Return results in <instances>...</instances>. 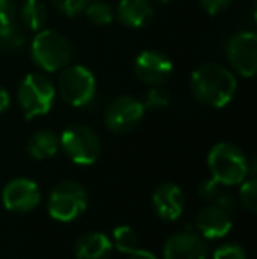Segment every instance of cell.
I'll use <instances>...</instances> for the list:
<instances>
[{
	"mask_svg": "<svg viewBox=\"0 0 257 259\" xmlns=\"http://www.w3.org/2000/svg\"><path fill=\"white\" fill-rule=\"evenodd\" d=\"M194 97L210 108H224L236 94V78L220 64H202L190 78Z\"/></svg>",
	"mask_w": 257,
	"mask_h": 259,
	"instance_id": "1",
	"label": "cell"
},
{
	"mask_svg": "<svg viewBox=\"0 0 257 259\" xmlns=\"http://www.w3.org/2000/svg\"><path fill=\"white\" fill-rule=\"evenodd\" d=\"M208 169L220 185H240L248 177V159L233 143H219L208 154Z\"/></svg>",
	"mask_w": 257,
	"mask_h": 259,
	"instance_id": "2",
	"label": "cell"
},
{
	"mask_svg": "<svg viewBox=\"0 0 257 259\" xmlns=\"http://www.w3.org/2000/svg\"><path fill=\"white\" fill-rule=\"evenodd\" d=\"M30 53L35 65L46 72L62 71L72 57V46L62 34L55 30H39L32 39Z\"/></svg>",
	"mask_w": 257,
	"mask_h": 259,
	"instance_id": "3",
	"label": "cell"
},
{
	"mask_svg": "<svg viewBox=\"0 0 257 259\" xmlns=\"http://www.w3.org/2000/svg\"><path fill=\"white\" fill-rule=\"evenodd\" d=\"M57 97V89L41 72H30L18 87V103L27 120L49 113Z\"/></svg>",
	"mask_w": 257,
	"mask_h": 259,
	"instance_id": "4",
	"label": "cell"
},
{
	"mask_svg": "<svg viewBox=\"0 0 257 259\" xmlns=\"http://www.w3.org/2000/svg\"><path fill=\"white\" fill-rule=\"evenodd\" d=\"M57 90L67 104L83 108L93 101L97 83L90 69L83 65H65L57 81Z\"/></svg>",
	"mask_w": 257,
	"mask_h": 259,
	"instance_id": "5",
	"label": "cell"
},
{
	"mask_svg": "<svg viewBox=\"0 0 257 259\" xmlns=\"http://www.w3.org/2000/svg\"><path fill=\"white\" fill-rule=\"evenodd\" d=\"M60 148L74 164L92 166L99 160L102 145L95 131L86 125H71L60 136Z\"/></svg>",
	"mask_w": 257,
	"mask_h": 259,
	"instance_id": "6",
	"label": "cell"
},
{
	"mask_svg": "<svg viewBox=\"0 0 257 259\" xmlns=\"http://www.w3.org/2000/svg\"><path fill=\"white\" fill-rule=\"evenodd\" d=\"M88 206V194L78 182H60L48 198V211L55 221L71 222Z\"/></svg>",
	"mask_w": 257,
	"mask_h": 259,
	"instance_id": "7",
	"label": "cell"
},
{
	"mask_svg": "<svg viewBox=\"0 0 257 259\" xmlns=\"http://www.w3.org/2000/svg\"><path fill=\"white\" fill-rule=\"evenodd\" d=\"M144 106L132 96H120L111 101L104 113V123L115 134H125L136 129L143 120Z\"/></svg>",
	"mask_w": 257,
	"mask_h": 259,
	"instance_id": "8",
	"label": "cell"
},
{
	"mask_svg": "<svg viewBox=\"0 0 257 259\" xmlns=\"http://www.w3.org/2000/svg\"><path fill=\"white\" fill-rule=\"evenodd\" d=\"M227 60L238 74L254 78L257 72V35L254 32H240L233 35L226 48Z\"/></svg>",
	"mask_w": 257,
	"mask_h": 259,
	"instance_id": "9",
	"label": "cell"
},
{
	"mask_svg": "<svg viewBox=\"0 0 257 259\" xmlns=\"http://www.w3.org/2000/svg\"><path fill=\"white\" fill-rule=\"evenodd\" d=\"M4 206L14 213H27L41 203V189L30 178H13L2 191Z\"/></svg>",
	"mask_w": 257,
	"mask_h": 259,
	"instance_id": "10",
	"label": "cell"
},
{
	"mask_svg": "<svg viewBox=\"0 0 257 259\" xmlns=\"http://www.w3.org/2000/svg\"><path fill=\"white\" fill-rule=\"evenodd\" d=\"M134 72L137 79L144 85L157 87L169 79L173 72V62L168 55L157 50H144L136 57L134 62Z\"/></svg>",
	"mask_w": 257,
	"mask_h": 259,
	"instance_id": "11",
	"label": "cell"
},
{
	"mask_svg": "<svg viewBox=\"0 0 257 259\" xmlns=\"http://www.w3.org/2000/svg\"><path fill=\"white\" fill-rule=\"evenodd\" d=\"M208 245L195 233H176L164 245V259H206Z\"/></svg>",
	"mask_w": 257,
	"mask_h": 259,
	"instance_id": "12",
	"label": "cell"
},
{
	"mask_svg": "<svg viewBox=\"0 0 257 259\" xmlns=\"http://www.w3.org/2000/svg\"><path fill=\"white\" fill-rule=\"evenodd\" d=\"M195 228L201 233V236H204L208 240L222 238L233 228L229 210L219 205L204 206L195 217Z\"/></svg>",
	"mask_w": 257,
	"mask_h": 259,
	"instance_id": "13",
	"label": "cell"
},
{
	"mask_svg": "<svg viewBox=\"0 0 257 259\" xmlns=\"http://www.w3.org/2000/svg\"><path fill=\"white\" fill-rule=\"evenodd\" d=\"M151 205H153L155 213L164 221H176L183 213L185 206V196L182 189L176 184H162L155 189L151 196Z\"/></svg>",
	"mask_w": 257,
	"mask_h": 259,
	"instance_id": "14",
	"label": "cell"
},
{
	"mask_svg": "<svg viewBox=\"0 0 257 259\" xmlns=\"http://www.w3.org/2000/svg\"><path fill=\"white\" fill-rule=\"evenodd\" d=\"M113 242L104 233L90 231L78 238L74 245L76 259H110Z\"/></svg>",
	"mask_w": 257,
	"mask_h": 259,
	"instance_id": "15",
	"label": "cell"
},
{
	"mask_svg": "<svg viewBox=\"0 0 257 259\" xmlns=\"http://www.w3.org/2000/svg\"><path fill=\"white\" fill-rule=\"evenodd\" d=\"M117 18L129 28H143L153 18V7L148 0H120Z\"/></svg>",
	"mask_w": 257,
	"mask_h": 259,
	"instance_id": "16",
	"label": "cell"
},
{
	"mask_svg": "<svg viewBox=\"0 0 257 259\" xmlns=\"http://www.w3.org/2000/svg\"><path fill=\"white\" fill-rule=\"evenodd\" d=\"M60 148V136L53 131L48 129H42L37 131L34 136L28 140V154L30 157L37 160H46V159H52L53 155H57Z\"/></svg>",
	"mask_w": 257,
	"mask_h": 259,
	"instance_id": "17",
	"label": "cell"
},
{
	"mask_svg": "<svg viewBox=\"0 0 257 259\" xmlns=\"http://www.w3.org/2000/svg\"><path fill=\"white\" fill-rule=\"evenodd\" d=\"M20 20L25 28L39 32L48 21V9L41 0H25L20 7Z\"/></svg>",
	"mask_w": 257,
	"mask_h": 259,
	"instance_id": "18",
	"label": "cell"
},
{
	"mask_svg": "<svg viewBox=\"0 0 257 259\" xmlns=\"http://www.w3.org/2000/svg\"><path fill=\"white\" fill-rule=\"evenodd\" d=\"M25 45V32L18 21L0 25V50L16 52Z\"/></svg>",
	"mask_w": 257,
	"mask_h": 259,
	"instance_id": "19",
	"label": "cell"
},
{
	"mask_svg": "<svg viewBox=\"0 0 257 259\" xmlns=\"http://www.w3.org/2000/svg\"><path fill=\"white\" fill-rule=\"evenodd\" d=\"M83 13H85L86 20L92 25H95V27H106L115 18L113 7L108 2H104V0H93V2L90 0Z\"/></svg>",
	"mask_w": 257,
	"mask_h": 259,
	"instance_id": "20",
	"label": "cell"
},
{
	"mask_svg": "<svg viewBox=\"0 0 257 259\" xmlns=\"http://www.w3.org/2000/svg\"><path fill=\"white\" fill-rule=\"evenodd\" d=\"M113 247L120 250L122 254H127L137 247V236L132 228L129 226H118L113 229Z\"/></svg>",
	"mask_w": 257,
	"mask_h": 259,
	"instance_id": "21",
	"label": "cell"
},
{
	"mask_svg": "<svg viewBox=\"0 0 257 259\" xmlns=\"http://www.w3.org/2000/svg\"><path fill=\"white\" fill-rule=\"evenodd\" d=\"M240 199L241 205L247 208L250 213L255 211V205H257V180L255 177H250L247 182H241L240 187Z\"/></svg>",
	"mask_w": 257,
	"mask_h": 259,
	"instance_id": "22",
	"label": "cell"
},
{
	"mask_svg": "<svg viewBox=\"0 0 257 259\" xmlns=\"http://www.w3.org/2000/svg\"><path fill=\"white\" fill-rule=\"evenodd\" d=\"M169 104V94L164 89H161V85L151 87L146 94V99H144V109H164Z\"/></svg>",
	"mask_w": 257,
	"mask_h": 259,
	"instance_id": "23",
	"label": "cell"
},
{
	"mask_svg": "<svg viewBox=\"0 0 257 259\" xmlns=\"http://www.w3.org/2000/svg\"><path fill=\"white\" fill-rule=\"evenodd\" d=\"M213 259H248L247 250L240 243H226L213 252Z\"/></svg>",
	"mask_w": 257,
	"mask_h": 259,
	"instance_id": "24",
	"label": "cell"
},
{
	"mask_svg": "<svg viewBox=\"0 0 257 259\" xmlns=\"http://www.w3.org/2000/svg\"><path fill=\"white\" fill-rule=\"evenodd\" d=\"M52 2L65 16H78V14H81L85 11L86 4L90 0H52Z\"/></svg>",
	"mask_w": 257,
	"mask_h": 259,
	"instance_id": "25",
	"label": "cell"
},
{
	"mask_svg": "<svg viewBox=\"0 0 257 259\" xmlns=\"http://www.w3.org/2000/svg\"><path fill=\"white\" fill-rule=\"evenodd\" d=\"M18 9L14 0H0V25L16 21Z\"/></svg>",
	"mask_w": 257,
	"mask_h": 259,
	"instance_id": "26",
	"label": "cell"
},
{
	"mask_svg": "<svg viewBox=\"0 0 257 259\" xmlns=\"http://www.w3.org/2000/svg\"><path fill=\"white\" fill-rule=\"evenodd\" d=\"M220 187H224V185H220L215 178L210 177V180L202 182V184L199 185V196L204 198V199H215L217 196L222 192L220 191Z\"/></svg>",
	"mask_w": 257,
	"mask_h": 259,
	"instance_id": "27",
	"label": "cell"
},
{
	"mask_svg": "<svg viewBox=\"0 0 257 259\" xmlns=\"http://www.w3.org/2000/svg\"><path fill=\"white\" fill-rule=\"evenodd\" d=\"M233 0H201L202 9L208 14H219L220 11L226 9Z\"/></svg>",
	"mask_w": 257,
	"mask_h": 259,
	"instance_id": "28",
	"label": "cell"
},
{
	"mask_svg": "<svg viewBox=\"0 0 257 259\" xmlns=\"http://www.w3.org/2000/svg\"><path fill=\"white\" fill-rule=\"evenodd\" d=\"M127 259H157L153 252H150V250H144V249H139V247H136V249H132L130 252L125 254Z\"/></svg>",
	"mask_w": 257,
	"mask_h": 259,
	"instance_id": "29",
	"label": "cell"
},
{
	"mask_svg": "<svg viewBox=\"0 0 257 259\" xmlns=\"http://www.w3.org/2000/svg\"><path fill=\"white\" fill-rule=\"evenodd\" d=\"M11 104V97H9V92L6 89L0 87V113H4Z\"/></svg>",
	"mask_w": 257,
	"mask_h": 259,
	"instance_id": "30",
	"label": "cell"
},
{
	"mask_svg": "<svg viewBox=\"0 0 257 259\" xmlns=\"http://www.w3.org/2000/svg\"><path fill=\"white\" fill-rule=\"evenodd\" d=\"M155 2H159V4H168L169 0H155Z\"/></svg>",
	"mask_w": 257,
	"mask_h": 259,
	"instance_id": "31",
	"label": "cell"
}]
</instances>
